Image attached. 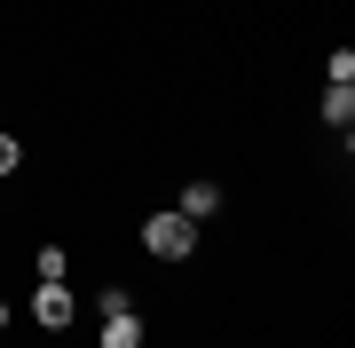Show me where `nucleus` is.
<instances>
[{"mask_svg": "<svg viewBox=\"0 0 355 348\" xmlns=\"http://www.w3.org/2000/svg\"><path fill=\"white\" fill-rule=\"evenodd\" d=\"M142 245H150L158 261H182V254L198 245V222H182V214H150V222H142Z\"/></svg>", "mask_w": 355, "mask_h": 348, "instance_id": "1", "label": "nucleus"}, {"mask_svg": "<svg viewBox=\"0 0 355 348\" xmlns=\"http://www.w3.org/2000/svg\"><path fill=\"white\" fill-rule=\"evenodd\" d=\"M103 348H142V317H135V309L103 317Z\"/></svg>", "mask_w": 355, "mask_h": 348, "instance_id": "4", "label": "nucleus"}, {"mask_svg": "<svg viewBox=\"0 0 355 348\" xmlns=\"http://www.w3.org/2000/svg\"><path fill=\"white\" fill-rule=\"evenodd\" d=\"M0 333H8V309H0Z\"/></svg>", "mask_w": 355, "mask_h": 348, "instance_id": "9", "label": "nucleus"}, {"mask_svg": "<svg viewBox=\"0 0 355 348\" xmlns=\"http://www.w3.org/2000/svg\"><path fill=\"white\" fill-rule=\"evenodd\" d=\"M16 158H24V151H16V135H0V174H8Z\"/></svg>", "mask_w": 355, "mask_h": 348, "instance_id": "8", "label": "nucleus"}, {"mask_svg": "<svg viewBox=\"0 0 355 348\" xmlns=\"http://www.w3.org/2000/svg\"><path fill=\"white\" fill-rule=\"evenodd\" d=\"M324 119L347 135V119H355V88H331V95H324Z\"/></svg>", "mask_w": 355, "mask_h": 348, "instance_id": "5", "label": "nucleus"}, {"mask_svg": "<svg viewBox=\"0 0 355 348\" xmlns=\"http://www.w3.org/2000/svg\"><path fill=\"white\" fill-rule=\"evenodd\" d=\"M32 317L48 324V333H64V324L79 317V293H71V285H40V293H32Z\"/></svg>", "mask_w": 355, "mask_h": 348, "instance_id": "2", "label": "nucleus"}, {"mask_svg": "<svg viewBox=\"0 0 355 348\" xmlns=\"http://www.w3.org/2000/svg\"><path fill=\"white\" fill-rule=\"evenodd\" d=\"M174 214H182V222H214V214H221V190H214V182H190Z\"/></svg>", "mask_w": 355, "mask_h": 348, "instance_id": "3", "label": "nucleus"}, {"mask_svg": "<svg viewBox=\"0 0 355 348\" xmlns=\"http://www.w3.org/2000/svg\"><path fill=\"white\" fill-rule=\"evenodd\" d=\"M331 88H355V48H331Z\"/></svg>", "mask_w": 355, "mask_h": 348, "instance_id": "7", "label": "nucleus"}, {"mask_svg": "<svg viewBox=\"0 0 355 348\" xmlns=\"http://www.w3.org/2000/svg\"><path fill=\"white\" fill-rule=\"evenodd\" d=\"M64 270H71L64 245H40V285H64Z\"/></svg>", "mask_w": 355, "mask_h": 348, "instance_id": "6", "label": "nucleus"}]
</instances>
